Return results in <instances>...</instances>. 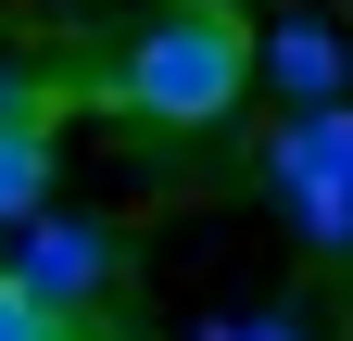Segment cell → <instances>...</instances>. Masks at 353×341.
<instances>
[{
	"label": "cell",
	"instance_id": "7",
	"mask_svg": "<svg viewBox=\"0 0 353 341\" xmlns=\"http://www.w3.org/2000/svg\"><path fill=\"white\" fill-rule=\"evenodd\" d=\"M76 341H101V329H76Z\"/></svg>",
	"mask_w": 353,
	"mask_h": 341
},
{
	"label": "cell",
	"instance_id": "4",
	"mask_svg": "<svg viewBox=\"0 0 353 341\" xmlns=\"http://www.w3.org/2000/svg\"><path fill=\"white\" fill-rule=\"evenodd\" d=\"M252 64L290 89V114L353 101V51H341V26H316V13H278V26H252Z\"/></svg>",
	"mask_w": 353,
	"mask_h": 341
},
{
	"label": "cell",
	"instance_id": "3",
	"mask_svg": "<svg viewBox=\"0 0 353 341\" xmlns=\"http://www.w3.org/2000/svg\"><path fill=\"white\" fill-rule=\"evenodd\" d=\"M0 278H13L26 304H51L63 329H88V304L114 291V240L88 228V215H51V202H38V215H26V253H13Z\"/></svg>",
	"mask_w": 353,
	"mask_h": 341
},
{
	"label": "cell",
	"instance_id": "5",
	"mask_svg": "<svg viewBox=\"0 0 353 341\" xmlns=\"http://www.w3.org/2000/svg\"><path fill=\"white\" fill-rule=\"evenodd\" d=\"M51 202V101H13L0 114V228H26Z\"/></svg>",
	"mask_w": 353,
	"mask_h": 341
},
{
	"label": "cell",
	"instance_id": "6",
	"mask_svg": "<svg viewBox=\"0 0 353 341\" xmlns=\"http://www.w3.org/2000/svg\"><path fill=\"white\" fill-rule=\"evenodd\" d=\"M202 341H303V329H290V316H214Z\"/></svg>",
	"mask_w": 353,
	"mask_h": 341
},
{
	"label": "cell",
	"instance_id": "2",
	"mask_svg": "<svg viewBox=\"0 0 353 341\" xmlns=\"http://www.w3.org/2000/svg\"><path fill=\"white\" fill-rule=\"evenodd\" d=\"M265 177H278L303 253H316V266H353V101L290 114L278 139H265Z\"/></svg>",
	"mask_w": 353,
	"mask_h": 341
},
{
	"label": "cell",
	"instance_id": "1",
	"mask_svg": "<svg viewBox=\"0 0 353 341\" xmlns=\"http://www.w3.org/2000/svg\"><path fill=\"white\" fill-rule=\"evenodd\" d=\"M240 89H252V26L228 0H164L114 64V114H139V126H214V114H240Z\"/></svg>",
	"mask_w": 353,
	"mask_h": 341
}]
</instances>
